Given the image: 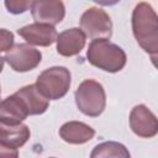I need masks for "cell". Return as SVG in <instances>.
Masks as SVG:
<instances>
[{
    "instance_id": "obj_17",
    "label": "cell",
    "mask_w": 158,
    "mask_h": 158,
    "mask_svg": "<svg viewBox=\"0 0 158 158\" xmlns=\"http://www.w3.org/2000/svg\"><path fill=\"white\" fill-rule=\"evenodd\" d=\"M14 33L6 28H0V53L7 52L14 46Z\"/></svg>"
},
{
    "instance_id": "obj_7",
    "label": "cell",
    "mask_w": 158,
    "mask_h": 158,
    "mask_svg": "<svg viewBox=\"0 0 158 158\" xmlns=\"http://www.w3.org/2000/svg\"><path fill=\"white\" fill-rule=\"evenodd\" d=\"M130 127L136 136L152 138L158 133L157 116L146 105H136L130 112Z\"/></svg>"
},
{
    "instance_id": "obj_11",
    "label": "cell",
    "mask_w": 158,
    "mask_h": 158,
    "mask_svg": "<svg viewBox=\"0 0 158 158\" xmlns=\"http://www.w3.org/2000/svg\"><path fill=\"white\" fill-rule=\"evenodd\" d=\"M95 130L81 121H68L59 128V137L69 144H84L91 141Z\"/></svg>"
},
{
    "instance_id": "obj_15",
    "label": "cell",
    "mask_w": 158,
    "mask_h": 158,
    "mask_svg": "<svg viewBox=\"0 0 158 158\" xmlns=\"http://www.w3.org/2000/svg\"><path fill=\"white\" fill-rule=\"evenodd\" d=\"M90 158H131V154L125 144L116 141H106L93 148Z\"/></svg>"
},
{
    "instance_id": "obj_13",
    "label": "cell",
    "mask_w": 158,
    "mask_h": 158,
    "mask_svg": "<svg viewBox=\"0 0 158 158\" xmlns=\"http://www.w3.org/2000/svg\"><path fill=\"white\" fill-rule=\"evenodd\" d=\"M15 95L21 99L28 115H42L49 106V100L38 91L35 84L22 86L15 93Z\"/></svg>"
},
{
    "instance_id": "obj_6",
    "label": "cell",
    "mask_w": 158,
    "mask_h": 158,
    "mask_svg": "<svg viewBox=\"0 0 158 158\" xmlns=\"http://www.w3.org/2000/svg\"><path fill=\"white\" fill-rule=\"evenodd\" d=\"M4 59L12 70L25 73L35 69L41 63L42 53L27 43H17L5 53Z\"/></svg>"
},
{
    "instance_id": "obj_3",
    "label": "cell",
    "mask_w": 158,
    "mask_h": 158,
    "mask_svg": "<svg viewBox=\"0 0 158 158\" xmlns=\"http://www.w3.org/2000/svg\"><path fill=\"white\" fill-rule=\"evenodd\" d=\"M79 111L89 117L100 116L106 107V93L99 81L94 79L83 80L74 93Z\"/></svg>"
},
{
    "instance_id": "obj_2",
    "label": "cell",
    "mask_w": 158,
    "mask_h": 158,
    "mask_svg": "<svg viewBox=\"0 0 158 158\" xmlns=\"http://www.w3.org/2000/svg\"><path fill=\"white\" fill-rule=\"evenodd\" d=\"M88 62L109 73H117L123 69L127 62L126 52L110 40H93L86 51Z\"/></svg>"
},
{
    "instance_id": "obj_20",
    "label": "cell",
    "mask_w": 158,
    "mask_h": 158,
    "mask_svg": "<svg viewBox=\"0 0 158 158\" xmlns=\"http://www.w3.org/2000/svg\"><path fill=\"white\" fill-rule=\"evenodd\" d=\"M0 96H1V86H0Z\"/></svg>"
},
{
    "instance_id": "obj_14",
    "label": "cell",
    "mask_w": 158,
    "mask_h": 158,
    "mask_svg": "<svg viewBox=\"0 0 158 158\" xmlns=\"http://www.w3.org/2000/svg\"><path fill=\"white\" fill-rule=\"evenodd\" d=\"M30 128L25 123L20 125H4L0 123V143L12 147L20 148L22 147L30 138Z\"/></svg>"
},
{
    "instance_id": "obj_1",
    "label": "cell",
    "mask_w": 158,
    "mask_h": 158,
    "mask_svg": "<svg viewBox=\"0 0 158 158\" xmlns=\"http://www.w3.org/2000/svg\"><path fill=\"white\" fill-rule=\"evenodd\" d=\"M131 23L135 40L154 63L158 53V16L156 11L148 2L141 1L133 7Z\"/></svg>"
},
{
    "instance_id": "obj_12",
    "label": "cell",
    "mask_w": 158,
    "mask_h": 158,
    "mask_svg": "<svg viewBox=\"0 0 158 158\" xmlns=\"http://www.w3.org/2000/svg\"><path fill=\"white\" fill-rule=\"evenodd\" d=\"M28 112L19 96L15 94L0 101V123L4 125H20L26 120Z\"/></svg>"
},
{
    "instance_id": "obj_10",
    "label": "cell",
    "mask_w": 158,
    "mask_h": 158,
    "mask_svg": "<svg viewBox=\"0 0 158 158\" xmlns=\"http://www.w3.org/2000/svg\"><path fill=\"white\" fill-rule=\"evenodd\" d=\"M86 37L79 27H72L58 33L56 43L57 52L63 57H73L85 47Z\"/></svg>"
},
{
    "instance_id": "obj_4",
    "label": "cell",
    "mask_w": 158,
    "mask_h": 158,
    "mask_svg": "<svg viewBox=\"0 0 158 158\" xmlns=\"http://www.w3.org/2000/svg\"><path fill=\"white\" fill-rule=\"evenodd\" d=\"M72 83L68 68L54 65L44 69L36 80V88L47 100H58L67 95Z\"/></svg>"
},
{
    "instance_id": "obj_9",
    "label": "cell",
    "mask_w": 158,
    "mask_h": 158,
    "mask_svg": "<svg viewBox=\"0 0 158 158\" xmlns=\"http://www.w3.org/2000/svg\"><path fill=\"white\" fill-rule=\"evenodd\" d=\"M17 35L21 36L30 46L48 47L56 42L58 32L56 27L51 25L33 22L23 27H20L17 30Z\"/></svg>"
},
{
    "instance_id": "obj_21",
    "label": "cell",
    "mask_w": 158,
    "mask_h": 158,
    "mask_svg": "<svg viewBox=\"0 0 158 158\" xmlns=\"http://www.w3.org/2000/svg\"><path fill=\"white\" fill-rule=\"evenodd\" d=\"M49 158H56V157H49Z\"/></svg>"
},
{
    "instance_id": "obj_8",
    "label": "cell",
    "mask_w": 158,
    "mask_h": 158,
    "mask_svg": "<svg viewBox=\"0 0 158 158\" xmlns=\"http://www.w3.org/2000/svg\"><path fill=\"white\" fill-rule=\"evenodd\" d=\"M31 15L35 22L56 26L65 16V7L62 1L57 0H36L31 5Z\"/></svg>"
},
{
    "instance_id": "obj_5",
    "label": "cell",
    "mask_w": 158,
    "mask_h": 158,
    "mask_svg": "<svg viewBox=\"0 0 158 158\" xmlns=\"http://www.w3.org/2000/svg\"><path fill=\"white\" fill-rule=\"evenodd\" d=\"M80 30L90 40H110L112 36V21L109 14L96 6L86 9L80 17Z\"/></svg>"
},
{
    "instance_id": "obj_19",
    "label": "cell",
    "mask_w": 158,
    "mask_h": 158,
    "mask_svg": "<svg viewBox=\"0 0 158 158\" xmlns=\"http://www.w3.org/2000/svg\"><path fill=\"white\" fill-rule=\"evenodd\" d=\"M4 63H5V59H4V57L0 56V73H1L2 69H4Z\"/></svg>"
},
{
    "instance_id": "obj_16",
    "label": "cell",
    "mask_w": 158,
    "mask_h": 158,
    "mask_svg": "<svg viewBox=\"0 0 158 158\" xmlns=\"http://www.w3.org/2000/svg\"><path fill=\"white\" fill-rule=\"evenodd\" d=\"M4 5L10 14L19 15V14H23L27 10H30L32 1H28V0H6L4 2Z\"/></svg>"
},
{
    "instance_id": "obj_18",
    "label": "cell",
    "mask_w": 158,
    "mask_h": 158,
    "mask_svg": "<svg viewBox=\"0 0 158 158\" xmlns=\"http://www.w3.org/2000/svg\"><path fill=\"white\" fill-rule=\"evenodd\" d=\"M0 158H19V149L0 143Z\"/></svg>"
}]
</instances>
